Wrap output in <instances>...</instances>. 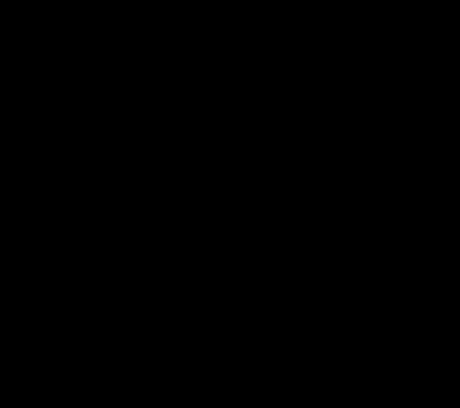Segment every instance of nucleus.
Listing matches in <instances>:
<instances>
[]
</instances>
